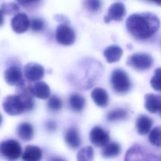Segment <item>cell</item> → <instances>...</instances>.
I'll return each mask as SVG.
<instances>
[{
  "label": "cell",
  "mask_w": 161,
  "mask_h": 161,
  "mask_svg": "<svg viewBox=\"0 0 161 161\" xmlns=\"http://www.w3.org/2000/svg\"><path fill=\"white\" fill-rule=\"evenodd\" d=\"M31 92L33 96L37 98L45 99L50 96V89L48 85L43 81H35L30 86Z\"/></svg>",
  "instance_id": "13"
},
{
  "label": "cell",
  "mask_w": 161,
  "mask_h": 161,
  "mask_svg": "<svg viewBox=\"0 0 161 161\" xmlns=\"http://www.w3.org/2000/svg\"><path fill=\"white\" fill-rule=\"evenodd\" d=\"M144 107L151 113H160L161 97L160 95L148 93L144 97Z\"/></svg>",
  "instance_id": "11"
},
{
  "label": "cell",
  "mask_w": 161,
  "mask_h": 161,
  "mask_svg": "<svg viewBox=\"0 0 161 161\" xmlns=\"http://www.w3.org/2000/svg\"><path fill=\"white\" fill-rule=\"evenodd\" d=\"M42 158V150L35 145L26 146L22 154V159L25 161H39Z\"/></svg>",
  "instance_id": "19"
},
{
  "label": "cell",
  "mask_w": 161,
  "mask_h": 161,
  "mask_svg": "<svg viewBox=\"0 0 161 161\" xmlns=\"http://www.w3.org/2000/svg\"><path fill=\"white\" fill-rule=\"evenodd\" d=\"M55 19L61 23H65V24H69V21L67 19V17L64 16L62 14H56L55 16Z\"/></svg>",
  "instance_id": "32"
},
{
  "label": "cell",
  "mask_w": 161,
  "mask_h": 161,
  "mask_svg": "<svg viewBox=\"0 0 161 161\" xmlns=\"http://www.w3.org/2000/svg\"><path fill=\"white\" fill-rule=\"evenodd\" d=\"M126 14V9L125 5L121 3H115L112 4L108 10V14L104 17L105 23H109L111 21H120Z\"/></svg>",
  "instance_id": "8"
},
{
  "label": "cell",
  "mask_w": 161,
  "mask_h": 161,
  "mask_svg": "<svg viewBox=\"0 0 161 161\" xmlns=\"http://www.w3.org/2000/svg\"><path fill=\"white\" fill-rule=\"evenodd\" d=\"M94 158V149L91 146L82 148L77 153V159L80 161H91Z\"/></svg>",
  "instance_id": "23"
},
{
  "label": "cell",
  "mask_w": 161,
  "mask_h": 161,
  "mask_svg": "<svg viewBox=\"0 0 161 161\" xmlns=\"http://www.w3.org/2000/svg\"><path fill=\"white\" fill-rule=\"evenodd\" d=\"M30 26L32 31L35 32H39L43 30L45 23L43 19L38 18H33L30 22Z\"/></svg>",
  "instance_id": "29"
},
{
  "label": "cell",
  "mask_w": 161,
  "mask_h": 161,
  "mask_svg": "<svg viewBox=\"0 0 161 161\" xmlns=\"http://www.w3.org/2000/svg\"><path fill=\"white\" fill-rule=\"evenodd\" d=\"M150 132V131H149ZM161 129L160 126L155 127L151 130L148 135L149 142L154 146L160 147L161 145Z\"/></svg>",
  "instance_id": "24"
},
{
  "label": "cell",
  "mask_w": 161,
  "mask_h": 161,
  "mask_svg": "<svg viewBox=\"0 0 161 161\" xmlns=\"http://www.w3.org/2000/svg\"><path fill=\"white\" fill-rule=\"evenodd\" d=\"M110 82L114 91L118 94H126L131 87L128 74L121 69H116L112 72Z\"/></svg>",
  "instance_id": "2"
},
{
  "label": "cell",
  "mask_w": 161,
  "mask_h": 161,
  "mask_svg": "<svg viewBox=\"0 0 161 161\" xmlns=\"http://www.w3.org/2000/svg\"><path fill=\"white\" fill-rule=\"evenodd\" d=\"M55 37L59 44L65 46L72 45L75 40V34L69 24L60 23L56 29Z\"/></svg>",
  "instance_id": "5"
},
{
  "label": "cell",
  "mask_w": 161,
  "mask_h": 161,
  "mask_svg": "<svg viewBox=\"0 0 161 161\" xmlns=\"http://www.w3.org/2000/svg\"><path fill=\"white\" fill-rule=\"evenodd\" d=\"M121 152V147L117 142H108L103 147L101 154L104 158H109L117 157Z\"/></svg>",
  "instance_id": "21"
},
{
  "label": "cell",
  "mask_w": 161,
  "mask_h": 161,
  "mask_svg": "<svg viewBox=\"0 0 161 161\" xmlns=\"http://www.w3.org/2000/svg\"><path fill=\"white\" fill-rule=\"evenodd\" d=\"M160 67H158L155 69L154 72L153 76L150 79V85L152 87V88L157 91H160Z\"/></svg>",
  "instance_id": "28"
},
{
  "label": "cell",
  "mask_w": 161,
  "mask_h": 161,
  "mask_svg": "<svg viewBox=\"0 0 161 161\" xmlns=\"http://www.w3.org/2000/svg\"><path fill=\"white\" fill-rule=\"evenodd\" d=\"M21 146L15 140L8 139L1 142L0 143V153L7 160H17L21 156Z\"/></svg>",
  "instance_id": "4"
},
{
  "label": "cell",
  "mask_w": 161,
  "mask_h": 161,
  "mask_svg": "<svg viewBox=\"0 0 161 161\" xmlns=\"http://www.w3.org/2000/svg\"><path fill=\"white\" fill-rule=\"evenodd\" d=\"M44 73L45 70L43 66L36 62H28L24 67V75L29 82L41 80L43 77Z\"/></svg>",
  "instance_id": "6"
},
{
  "label": "cell",
  "mask_w": 161,
  "mask_h": 161,
  "mask_svg": "<svg viewBox=\"0 0 161 161\" xmlns=\"http://www.w3.org/2000/svg\"><path fill=\"white\" fill-rule=\"evenodd\" d=\"M6 82L10 86H18L25 80L21 68L18 65H11L8 67L4 74Z\"/></svg>",
  "instance_id": "9"
},
{
  "label": "cell",
  "mask_w": 161,
  "mask_h": 161,
  "mask_svg": "<svg viewBox=\"0 0 161 161\" xmlns=\"http://www.w3.org/2000/svg\"><path fill=\"white\" fill-rule=\"evenodd\" d=\"M30 19L28 16L22 13L15 14L11 20L12 30L18 34L23 33L28 30L30 27Z\"/></svg>",
  "instance_id": "10"
},
{
  "label": "cell",
  "mask_w": 161,
  "mask_h": 161,
  "mask_svg": "<svg viewBox=\"0 0 161 161\" xmlns=\"http://www.w3.org/2000/svg\"><path fill=\"white\" fill-rule=\"evenodd\" d=\"M152 1H153L154 3H155L156 4H157L158 5H160L161 4V0H152Z\"/></svg>",
  "instance_id": "34"
},
{
  "label": "cell",
  "mask_w": 161,
  "mask_h": 161,
  "mask_svg": "<svg viewBox=\"0 0 161 161\" xmlns=\"http://www.w3.org/2000/svg\"><path fill=\"white\" fill-rule=\"evenodd\" d=\"M40 0H16L19 4L21 6L27 7L30 6L32 4H34L36 3H38Z\"/></svg>",
  "instance_id": "31"
},
{
  "label": "cell",
  "mask_w": 161,
  "mask_h": 161,
  "mask_svg": "<svg viewBox=\"0 0 161 161\" xmlns=\"http://www.w3.org/2000/svg\"><path fill=\"white\" fill-rule=\"evenodd\" d=\"M153 64V57L146 53L136 52L129 56L126 64L138 71H145L152 67Z\"/></svg>",
  "instance_id": "3"
},
{
  "label": "cell",
  "mask_w": 161,
  "mask_h": 161,
  "mask_svg": "<svg viewBox=\"0 0 161 161\" xmlns=\"http://www.w3.org/2000/svg\"><path fill=\"white\" fill-rule=\"evenodd\" d=\"M150 150H147V149L142 145H133L132 147H131L127 152L126 154L125 155V160H132L133 157H135V158H133V160L136 159L138 157H145V160H148L147 157H148V160H155L156 158L155 157V155L153 153H150L149 152Z\"/></svg>",
  "instance_id": "12"
},
{
  "label": "cell",
  "mask_w": 161,
  "mask_h": 161,
  "mask_svg": "<svg viewBox=\"0 0 161 161\" xmlns=\"http://www.w3.org/2000/svg\"><path fill=\"white\" fill-rule=\"evenodd\" d=\"M126 26L133 37L139 40H145L157 33L160 27V20L157 16L152 13H135L128 16Z\"/></svg>",
  "instance_id": "1"
},
{
  "label": "cell",
  "mask_w": 161,
  "mask_h": 161,
  "mask_svg": "<svg viewBox=\"0 0 161 161\" xmlns=\"http://www.w3.org/2000/svg\"><path fill=\"white\" fill-rule=\"evenodd\" d=\"M128 116V112L123 108H116L108 113L106 119L109 122H116L126 119Z\"/></svg>",
  "instance_id": "22"
},
{
  "label": "cell",
  "mask_w": 161,
  "mask_h": 161,
  "mask_svg": "<svg viewBox=\"0 0 161 161\" xmlns=\"http://www.w3.org/2000/svg\"><path fill=\"white\" fill-rule=\"evenodd\" d=\"M86 9L91 13H97L101 8V0H83Z\"/></svg>",
  "instance_id": "26"
},
{
  "label": "cell",
  "mask_w": 161,
  "mask_h": 161,
  "mask_svg": "<svg viewBox=\"0 0 161 161\" xmlns=\"http://www.w3.org/2000/svg\"><path fill=\"white\" fill-rule=\"evenodd\" d=\"M64 140L66 144L72 149H77L81 145L79 131L74 127H70L67 130L64 135Z\"/></svg>",
  "instance_id": "14"
},
{
  "label": "cell",
  "mask_w": 161,
  "mask_h": 161,
  "mask_svg": "<svg viewBox=\"0 0 161 161\" xmlns=\"http://www.w3.org/2000/svg\"><path fill=\"white\" fill-rule=\"evenodd\" d=\"M123 49L115 45H112L106 47L104 50V56L106 61L109 63H114L119 61L123 55Z\"/></svg>",
  "instance_id": "17"
},
{
  "label": "cell",
  "mask_w": 161,
  "mask_h": 161,
  "mask_svg": "<svg viewBox=\"0 0 161 161\" xmlns=\"http://www.w3.org/2000/svg\"><path fill=\"white\" fill-rule=\"evenodd\" d=\"M4 13L1 9H0V26H3L4 22Z\"/></svg>",
  "instance_id": "33"
},
{
  "label": "cell",
  "mask_w": 161,
  "mask_h": 161,
  "mask_svg": "<svg viewBox=\"0 0 161 161\" xmlns=\"http://www.w3.org/2000/svg\"><path fill=\"white\" fill-rule=\"evenodd\" d=\"M16 133L20 139L28 142L33 138L34 129L30 123L23 122L18 125L16 128Z\"/></svg>",
  "instance_id": "18"
},
{
  "label": "cell",
  "mask_w": 161,
  "mask_h": 161,
  "mask_svg": "<svg viewBox=\"0 0 161 161\" xmlns=\"http://www.w3.org/2000/svg\"><path fill=\"white\" fill-rule=\"evenodd\" d=\"M1 10L4 14H12L19 10L18 5L14 3H4L1 5Z\"/></svg>",
  "instance_id": "27"
},
{
  "label": "cell",
  "mask_w": 161,
  "mask_h": 161,
  "mask_svg": "<svg viewBox=\"0 0 161 161\" xmlns=\"http://www.w3.org/2000/svg\"><path fill=\"white\" fill-rule=\"evenodd\" d=\"M69 104L73 111L80 113L85 107L86 99L82 95L78 93H73L69 97Z\"/></svg>",
  "instance_id": "20"
},
{
  "label": "cell",
  "mask_w": 161,
  "mask_h": 161,
  "mask_svg": "<svg viewBox=\"0 0 161 161\" xmlns=\"http://www.w3.org/2000/svg\"><path fill=\"white\" fill-rule=\"evenodd\" d=\"M47 107L50 111L57 112L62 108V101L57 96H52L48 99Z\"/></svg>",
  "instance_id": "25"
},
{
  "label": "cell",
  "mask_w": 161,
  "mask_h": 161,
  "mask_svg": "<svg viewBox=\"0 0 161 161\" xmlns=\"http://www.w3.org/2000/svg\"><path fill=\"white\" fill-rule=\"evenodd\" d=\"M153 125V120L146 114L140 115L136 121L137 132L140 135H145L149 133Z\"/></svg>",
  "instance_id": "16"
},
{
  "label": "cell",
  "mask_w": 161,
  "mask_h": 161,
  "mask_svg": "<svg viewBox=\"0 0 161 161\" xmlns=\"http://www.w3.org/2000/svg\"><path fill=\"white\" fill-rule=\"evenodd\" d=\"M45 126L47 131H48L50 132H53L56 130L57 125L56 121H55L54 120L48 119V120L46 121V122L45 123Z\"/></svg>",
  "instance_id": "30"
},
{
  "label": "cell",
  "mask_w": 161,
  "mask_h": 161,
  "mask_svg": "<svg viewBox=\"0 0 161 161\" xmlns=\"http://www.w3.org/2000/svg\"><path fill=\"white\" fill-rule=\"evenodd\" d=\"M91 142L97 147H103L109 141L108 133L101 126L93 127L89 133Z\"/></svg>",
  "instance_id": "7"
},
{
  "label": "cell",
  "mask_w": 161,
  "mask_h": 161,
  "mask_svg": "<svg viewBox=\"0 0 161 161\" xmlns=\"http://www.w3.org/2000/svg\"><path fill=\"white\" fill-rule=\"evenodd\" d=\"M2 121H3V118H2V116L0 114V125H1V123H2Z\"/></svg>",
  "instance_id": "35"
},
{
  "label": "cell",
  "mask_w": 161,
  "mask_h": 161,
  "mask_svg": "<svg viewBox=\"0 0 161 161\" xmlns=\"http://www.w3.org/2000/svg\"><path fill=\"white\" fill-rule=\"evenodd\" d=\"M91 97L94 103L100 108H105L108 104V94L101 87H96L91 92Z\"/></svg>",
  "instance_id": "15"
}]
</instances>
